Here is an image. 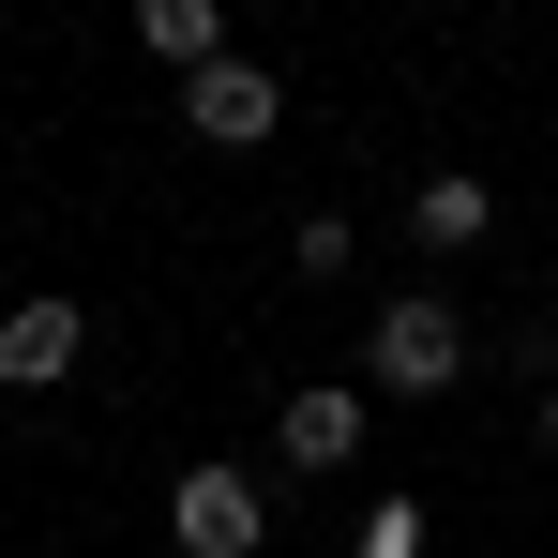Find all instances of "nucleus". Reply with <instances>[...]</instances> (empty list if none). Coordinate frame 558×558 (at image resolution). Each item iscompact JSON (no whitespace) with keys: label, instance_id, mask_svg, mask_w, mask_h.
I'll return each mask as SVG.
<instances>
[{"label":"nucleus","instance_id":"2","mask_svg":"<svg viewBox=\"0 0 558 558\" xmlns=\"http://www.w3.org/2000/svg\"><path fill=\"white\" fill-rule=\"evenodd\" d=\"M92 348V302L76 287H31V302H0V392H61Z\"/></svg>","mask_w":558,"mask_h":558},{"label":"nucleus","instance_id":"4","mask_svg":"<svg viewBox=\"0 0 558 558\" xmlns=\"http://www.w3.org/2000/svg\"><path fill=\"white\" fill-rule=\"evenodd\" d=\"M182 121L211 136V151H257V136L287 121V76H272V61H242V46H227V61H196V76H182Z\"/></svg>","mask_w":558,"mask_h":558},{"label":"nucleus","instance_id":"7","mask_svg":"<svg viewBox=\"0 0 558 558\" xmlns=\"http://www.w3.org/2000/svg\"><path fill=\"white\" fill-rule=\"evenodd\" d=\"M408 227H423V242H438V257H468V242H483V227H498V196L468 182V167H438V182L408 196Z\"/></svg>","mask_w":558,"mask_h":558},{"label":"nucleus","instance_id":"9","mask_svg":"<svg viewBox=\"0 0 558 558\" xmlns=\"http://www.w3.org/2000/svg\"><path fill=\"white\" fill-rule=\"evenodd\" d=\"M544 438H558V392H544Z\"/></svg>","mask_w":558,"mask_h":558},{"label":"nucleus","instance_id":"3","mask_svg":"<svg viewBox=\"0 0 558 558\" xmlns=\"http://www.w3.org/2000/svg\"><path fill=\"white\" fill-rule=\"evenodd\" d=\"M167 544H182V558H257L272 513H257L242 468H182V483H167Z\"/></svg>","mask_w":558,"mask_h":558},{"label":"nucleus","instance_id":"6","mask_svg":"<svg viewBox=\"0 0 558 558\" xmlns=\"http://www.w3.org/2000/svg\"><path fill=\"white\" fill-rule=\"evenodd\" d=\"M136 46H151L167 76H196V61H227V15H211V0H136Z\"/></svg>","mask_w":558,"mask_h":558},{"label":"nucleus","instance_id":"5","mask_svg":"<svg viewBox=\"0 0 558 558\" xmlns=\"http://www.w3.org/2000/svg\"><path fill=\"white\" fill-rule=\"evenodd\" d=\"M272 438H287V468H348V453H363V377L287 392V408H272Z\"/></svg>","mask_w":558,"mask_h":558},{"label":"nucleus","instance_id":"1","mask_svg":"<svg viewBox=\"0 0 558 558\" xmlns=\"http://www.w3.org/2000/svg\"><path fill=\"white\" fill-rule=\"evenodd\" d=\"M363 377H377V392H453V377H468V317L438 302V287H392L377 332H363Z\"/></svg>","mask_w":558,"mask_h":558},{"label":"nucleus","instance_id":"8","mask_svg":"<svg viewBox=\"0 0 558 558\" xmlns=\"http://www.w3.org/2000/svg\"><path fill=\"white\" fill-rule=\"evenodd\" d=\"M363 558H423V498H377V513H363Z\"/></svg>","mask_w":558,"mask_h":558}]
</instances>
